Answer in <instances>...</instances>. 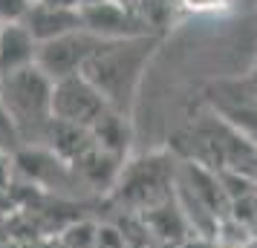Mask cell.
Returning <instances> with one entry per match:
<instances>
[{"mask_svg": "<svg viewBox=\"0 0 257 248\" xmlns=\"http://www.w3.org/2000/svg\"><path fill=\"white\" fill-rule=\"evenodd\" d=\"M107 110H110L107 101L81 72L70 75V78H61V81H52V118L90 130Z\"/></svg>", "mask_w": 257, "mask_h": 248, "instance_id": "3", "label": "cell"}, {"mask_svg": "<svg viewBox=\"0 0 257 248\" xmlns=\"http://www.w3.org/2000/svg\"><path fill=\"white\" fill-rule=\"evenodd\" d=\"M222 121L231 130L240 133L251 147H257V95L254 101H240V104L222 107Z\"/></svg>", "mask_w": 257, "mask_h": 248, "instance_id": "11", "label": "cell"}, {"mask_svg": "<svg viewBox=\"0 0 257 248\" xmlns=\"http://www.w3.org/2000/svg\"><path fill=\"white\" fill-rule=\"evenodd\" d=\"M0 107L12 118L24 147H44L52 121V81L38 67L0 78Z\"/></svg>", "mask_w": 257, "mask_h": 248, "instance_id": "2", "label": "cell"}, {"mask_svg": "<svg viewBox=\"0 0 257 248\" xmlns=\"http://www.w3.org/2000/svg\"><path fill=\"white\" fill-rule=\"evenodd\" d=\"M38 3H47V6H55V9H72V12L81 9V0H38Z\"/></svg>", "mask_w": 257, "mask_h": 248, "instance_id": "14", "label": "cell"}, {"mask_svg": "<svg viewBox=\"0 0 257 248\" xmlns=\"http://www.w3.org/2000/svg\"><path fill=\"white\" fill-rule=\"evenodd\" d=\"M12 167H15V156L0 147V190L9 188V182H12Z\"/></svg>", "mask_w": 257, "mask_h": 248, "instance_id": "13", "label": "cell"}, {"mask_svg": "<svg viewBox=\"0 0 257 248\" xmlns=\"http://www.w3.org/2000/svg\"><path fill=\"white\" fill-rule=\"evenodd\" d=\"M24 24L38 44H47V41H55L61 35H70L75 29H81V9L72 12V9L47 6V3H32V9L24 18Z\"/></svg>", "mask_w": 257, "mask_h": 248, "instance_id": "8", "label": "cell"}, {"mask_svg": "<svg viewBox=\"0 0 257 248\" xmlns=\"http://www.w3.org/2000/svg\"><path fill=\"white\" fill-rule=\"evenodd\" d=\"M104 41H98L95 35H90L87 29H75L70 35H61L55 41H47L38 47V70L47 75L49 81H61L78 75L84 70V64L93 58V52L101 47Z\"/></svg>", "mask_w": 257, "mask_h": 248, "instance_id": "4", "label": "cell"}, {"mask_svg": "<svg viewBox=\"0 0 257 248\" xmlns=\"http://www.w3.org/2000/svg\"><path fill=\"white\" fill-rule=\"evenodd\" d=\"M168 182H171V173H168L165 162L151 159V162H139L130 170L121 167L116 188L121 193V199L139 202V205H159L168 199V190H165Z\"/></svg>", "mask_w": 257, "mask_h": 248, "instance_id": "6", "label": "cell"}, {"mask_svg": "<svg viewBox=\"0 0 257 248\" xmlns=\"http://www.w3.org/2000/svg\"><path fill=\"white\" fill-rule=\"evenodd\" d=\"M113 3H121V6H136L139 0H113Z\"/></svg>", "mask_w": 257, "mask_h": 248, "instance_id": "16", "label": "cell"}, {"mask_svg": "<svg viewBox=\"0 0 257 248\" xmlns=\"http://www.w3.org/2000/svg\"><path fill=\"white\" fill-rule=\"evenodd\" d=\"M0 29H3V24H0Z\"/></svg>", "mask_w": 257, "mask_h": 248, "instance_id": "19", "label": "cell"}, {"mask_svg": "<svg viewBox=\"0 0 257 248\" xmlns=\"http://www.w3.org/2000/svg\"><path fill=\"white\" fill-rule=\"evenodd\" d=\"M32 3H38V0H32Z\"/></svg>", "mask_w": 257, "mask_h": 248, "instance_id": "18", "label": "cell"}, {"mask_svg": "<svg viewBox=\"0 0 257 248\" xmlns=\"http://www.w3.org/2000/svg\"><path fill=\"white\" fill-rule=\"evenodd\" d=\"M38 44L26 24H3L0 29V78L38 64Z\"/></svg>", "mask_w": 257, "mask_h": 248, "instance_id": "7", "label": "cell"}, {"mask_svg": "<svg viewBox=\"0 0 257 248\" xmlns=\"http://www.w3.org/2000/svg\"><path fill=\"white\" fill-rule=\"evenodd\" d=\"M156 35L124 38V41H104L93 52V58L84 64L81 75L93 84L98 95L107 101L110 110L127 116L133 95L139 90L142 72L156 47Z\"/></svg>", "mask_w": 257, "mask_h": 248, "instance_id": "1", "label": "cell"}, {"mask_svg": "<svg viewBox=\"0 0 257 248\" xmlns=\"http://www.w3.org/2000/svg\"><path fill=\"white\" fill-rule=\"evenodd\" d=\"M254 95H257V90H254Z\"/></svg>", "mask_w": 257, "mask_h": 248, "instance_id": "20", "label": "cell"}, {"mask_svg": "<svg viewBox=\"0 0 257 248\" xmlns=\"http://www.w3.org/2000/svg\"><path fill=\"white\" fill-rule=\"evenodd\" d=\"M81 29H87L98 41H124V38L151 35L133 6H121L113 0L81 6Z\"/></svg>", "mask_w": 257, "mask_h": 248, "instance_id": "5", "label": "cell"}, {"mask_svg": "<svg viewBox=\"0 0 257 248\" xmlns=\"http://www.w3.org/2000/svg\"><path fill=\"white\" fill-rule=\"evenodd\" d=\"M188 6H214L217 0H185Z\"/></svg>", "mask_w": 257, "mask_h": 248, "instance_id": "15", "label": "cell"}, {"mask_svg": "<svg viewBox=\"0 0 257 248\" xmlns=\"http://www.w3.org/2000/svg\"><path fill=\"white\" fill-rule=\"evenodd\" d=\"M32 0H0V24H24Z\"/></svg>", "mask_w": 257, "mask_h": 248, "instance_id": "12", "label": "cell"}, {"mask_svg": "<svg viewBox=\"0 0 257 248\" xmlns=\"http://www.w3.org/2000/svg\"><path fill=\"white\" fill-rule=\"evenodd\" d=\"M90 136H93V144L98 150H104L110 156H118L124 159L130 144V124L124 113H116V110H107L104 116L90 127Z\"/></svg>", "mask_w": 257, "mask_h": 248, "instance_id": "10", "label": "cell"}, {"mask_svg": "<svg viewBox=\"0 0 257 248\" xmlns=\"http://www.w3.org/2000/svg\"><path fill=\"white\" fill-rule=\"evenodd\" d=\"M95 3H107V0H81V6H95Z\"/></svg>", "mask_w": 257, "mask_h": 248, "instance_id": "17", "label": "cell"}, {"mask_svg": "<svg viewBox=\"0 0 257 248\" xmlns=\"http://www.w3.org/2000/svg\"><path fill=\"white\" fill-rule=\"evenodd\" d=\"M121 167L124 165H121L118 156H110V153H104V150L93 147V150H87L70 170H75V176H81L84 182L93 185L95 190H101V188H113V185H116L118 176H121Z\"/></svg>", "mask_w": 257, "mask_h": 248, "instance_id": "9", "label": "cell"}]
</instances>
